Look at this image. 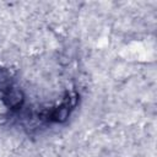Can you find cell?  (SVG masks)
<instances>
[{"mask_svg":"<svg viewBox=\"0 0 157 157\" xmlns=\"http://www.w3.org/2000/svg\"><path fill=\"white\" fill-rule=\"evenodd\" d=\"M6 98H7V102H9V104L11 105V107H16V105H18V104H21V102H22V93L20 92V91H17V90H12V91H10L9 93H7V96H6Z\"/></svg>","mask_w":157,"mask_h":157,"instance_id":"obj_1","label":"cell"}]
</instances>
